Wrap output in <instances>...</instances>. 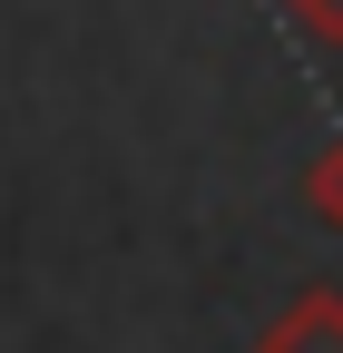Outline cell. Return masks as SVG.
<instances>
[{
	"label": "cell",
	"instance_id": "6da1fadb",
	"mask_svg": "<svg viewBox=\"0 0 343 353\" xmlns=\"http://www.w3.org/2000/svg\"><path fill=\"white\" fill-rule=\"evenodd\" d=\"M255 353H343V294H333V285L294 294L284 314L265 324V343H255Z\"/></svg>",
	"mask_w": 343,
	"mask_h": 353
},
{
	"label": "cell",
	"instance_id": "7a4b0ae2",
	"mask_svg": "<svg viewBox=\"0 0 343 353\" xmlns=\"http://www.w3.org/2000/svg\"><path fill=\"white\" fill-rule=\"evenodd\" d=\"M304 206H314V226H333V236H343V138L304 167Z\"/></svg>",
	"mask_w": 343,
	"mask_h": 353
},
{
	"label": "cell",
	"instance_id": "3957f363",
	"mask_svg": "<svg viewBox=\"0 0 343 353\" xmlns=\"http://www.w3.org/2000/svg\"><path fill=\"white\" fill-rule=\"evenodd\" d=\"M284 20L314 39V50H343V0H284Z\"/></svg>",
	"mask_w": 343,
	"mask_h": 353
}]
</instances>
